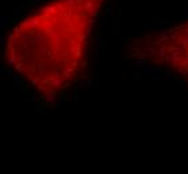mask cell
I'll return each instance as SVG.
<instances>
[{
    "mask_svg": "<svg viewBox=\"0 0 188 174\" xmlns=\"http://www.w3.org/2000/svg\"><path fill=\"white\" fill-rule=\"evenodd\" d=\"M103 0H53L20 22L6 59L46 98L63 94L87 66L91 28Z\"/></svg>",
    "mask_w": 188,
    "mask_h": 174,
    "instance_id": "1",
    "label": "cell"
},
{
    "mask_svg": "<svg viewBox=\"0 0 188 174\" xmlns=\"http://www.w3.org/2000/svg\"><path fill=\"white\" fill-rule=\"evenodd\" d=\"M137 52L144 60L172 72L188 87V19L156 37L138 42Z\"/></svg>",
    "mask_w": 188,
    "mask_h": 174,
    "instance_id": "2",
    "label": "cell"
}]
</instances>
